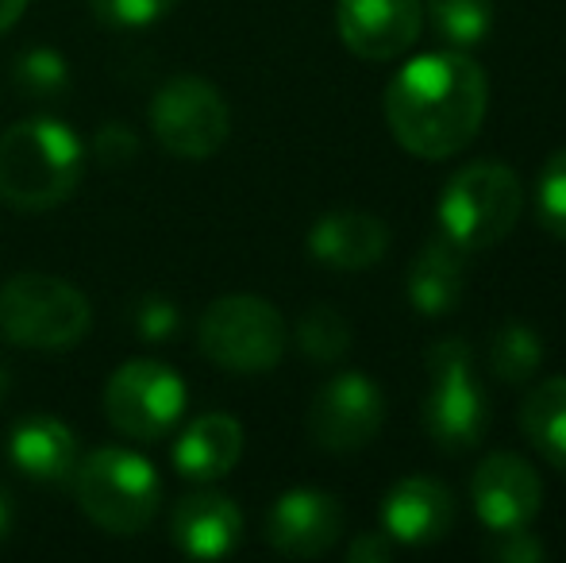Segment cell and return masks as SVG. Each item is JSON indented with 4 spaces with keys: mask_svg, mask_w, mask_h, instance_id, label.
Here are the masks:
<instances>
[{
    "mask_svg": "<svg viewBox=\"0 0 566 563\" xmlns=\"http://www.w3.org/2000/svg\"><path fill=\"white\" fill-rule=\"evenodd\" d=\"M490 108L485 70L467 51H432L405 62L386 90V124L409 155L440 163L482 132Z\"/></svg>",
    "mask_w": 566,
    "mask_h": 563,
    "instance_id": "obj_1",
    "label": "cell"
},
{
    "mask_svg": "<svg viewBox=\"0 0 566 563\" xmlns=\"http://www.w3.org/2000/svg\"><path fill=\"white\" fill-rule=\"evenodd\" d=\"M85 174V147L74 128L35 116L0 136V201L20 212H46L74 197Z\"/></svg>",
    "mask_w": 566,
    "mask_h": 563,
    "instance_id": "obj_2",
    "label": "cell"
},
{
    "mask_svg": "<svg viewBox=\"0 0 566 563\" xmlns=\"http://www.w3.org/2000/svg\"><path fill=\"white\" fill-rule=\"evenodd\" d=\"M77 505L97 529L113 536H135L155 521L163 482L150 459L127 448H97L74 467Z\"/></svg>",
    "mask_w": 566,
    "mask_h": 563,
    "instance_id": "obj_3",
    "label": "cell"
},
{
    "mask_svg": "<svg viewBox=\"0 0 566 563\" xmlns=\"http://www.w3.org/2000/svg\"><path fill=\"white\" fill-rule=\"evenodd\" d=\"M93 309L74 282L54 274H15L0 285V336L35 352H70L90 336Z\"/></svg>",
    "mask_w": 566,
    "mask_h": 563,
    "instance_id": "obj_4",
    "label": "cell"
},
{
    "mask_svg": "<svg viewBox=\"0 0 566 563\" xmlns=\"http://www.w3.org/2000/svg\"><path fill=\"white\" fill-rule=\"evenodd\" d=\"M524 209L521 178L497 158L470 163L451 174L440 197L443 236L459 243L467 256L490 251L516 228Z\"/></svg>",
    "mask_w": 566,
    "mask_h": 563,
    "instance_id": "obj_5",
    "label": "cell"
},
{
    "mask_svg": "<svg viewBox=\"0 0 566 563\" xmlns=\"http://www.w3.org/2000/svg\"><path fill=\"white\" fill-rule=\"evenodd\" d=\"M285 321L266 298L254 293H231L205 309L197 324V344L205 359L235 375H259L282 363L285 355Z\"/></svg>",
    "mask_w": 566,
    "mask_h": 563,
    "instance_id": "obj_6",
    "label": "cell"
},
{
    "mask_svg": "<svg viewBox=\"0 0 566 563\" xmlns=\"http://www.w3.org/2000/svg\"><path fill=\"white\" fill-rule=\"evenodd\" d=\"M490 425L485 394L474 378V359L462 340H443L428 355L424 428L440 451H470Z\"/></svg>",
    "mask_w": 566,
    "mask_h": 563,
    "instance_id": "obj_7",
    "label": "cell"
},
{
    "mask_svg": "<svg viewBox=\"0 0 566 563\" xmlns=\"http://www.w3.org/2000/svg\"><path fill=\"white\" fill-rule=\"evenodd\" d=\"M150 132L174 158L201 163L228 143L231 113L224 93L193 74H178L150 101Z\"/></svg>",
    "mask_w": 566,
    "mask_h": 563,
    "instance_id": "obj_8",
    "label": "cell"
},
{
    "mask_svg": "<svg viewBox=\"0 0 566 563\" xmlns=\"http://www.w3.org/2000/svg\"><path fill=\"white\" fill-rule=\"evenodd\" d=\"M189 390L174 367L158 359H132L113 371L105 386V414L119 436L158 440L186 414Z\"/></svg>",
    "mask_w": 566,
    "mask_h": 563,
    "instance_id": "obj_9",
    "label": "cell"
},
{
    "mask_svg": "<svg viewBox=\"0 0 566 563\" xmlns=\"http://www.w3.org/2000/svg\"><path fill=\"white\" fill-rule=\"evenodd\" d=\"M386 421V398L363 371H347L324 383L308 406V432L324 451H358Z\"/></svg>",
    "mask_w": 566,
    "mask_h": 563,
    "instance_id": "obj_10",
    "label": "cell"
},
{
    "mask_svg": "<svg viewBox=\"0 0 566 563\" xmlns=\"http://www.w3.org/2000/svg\"><path fill=\"white\" fill-rule=\"evenodd\" d=\"M470 502L490 533L528 529L544 505V482L528 459L513 456V451H493L474 471Z\"/></svg>",
    "mask_w": 566,
    "mask_h": 563,
    "instance_id": "obj_11",
    "label": "cell"
},
{
    "mask_svg": "<svg viewBox=\"0 0 566 563\" xmlns=\"http://www.w3.org/2000/svg\"><path fill=\"white\" fill-rule=\"evenodd\" d=\"M424 23L420 0H339L336 28L350 54L366 62H389L412 51Z\"/></svg>",
    "mask_w": 566,
    "mask_h": 563,
    "instance_id": "obj_12",
    "label": "cell"
},
{
    "mask_svg": "<svg viewBox=\"0 0 566 563\" xmlns=\"http://www.w3.org/2000/svg\"><path fill=\"white\" fill-rule=\"evenodd\" d=\"M343 510L332 494L313 487L285 490L266 518V541L290 560H316L339 541Z\"/></svg>",
    "mask_w": 566,
    "mask_h": 563,
    "instance_id": "obj_13",
    "label": "cell"
},
{
    "mask_svg": "<svg viewBox=\"0 0 566 563\" xmlns=\"http://www.w3.org/2000/svg\"><path fill=\"white\" fill-rule=\"evenodd\" d=\"M454 525V498L443 482L424 479V475H409L401 479L381 502V529L394 536L397 544L409 549H424V544H440Z\"/></svg>",
    "mask_w": 566,
    "mask_h": 563,
    "instance_id": "obj_14",
    "label": "cell"
},
{
    "mask_svg": "<svg viewBox=\"0 0 566 563\" xmlns=\"http://www.w3.org/2000/svg\"><path fill=\"white\" fill-rule=\"evenodd\" d=\"M170 536L186 556L193 560H224L235 552L243 536V513L228 494H189L178 502L170 521Z\"/></svg>",
    "mask_w": 566,
    "mask_h": 563,
    "instance_id": "obj_15",
    "label": "cell"
},
{
    "mask_svg": "<svg viewBox=\"0 0 566 563\" xmlns=\"http://www.w3.org/2000/svg\"><path fill=\"white\" fill-rule=\"evenodd\" d=\"M308 251L316 263L336 267V271H366L381 263V256L389 251V228L370 212L339 209L313 225Z\"/></svg>",
    "mask_w": 566,
    "mask_h": 563,
    "instance_id": "obj_16",
    "label": "cell"
},
{
    "mask_svg": "<svg viewBox=\"0 0 566 563\" xmlns=\"http://www.w3.org/2000/svg\"><path fill=\"white\" fill-rule=\"evenodd\" d=\"M8 459L35 482H62L77 467V440L70 425L51 414H31L8 436Z\"/></svg>",
    "mask_w": 566,
    "mask_h": 563,
    "instance_id": "obj_17",
    "label": "cell"
},
{
    "mask_svg": "<svg viewBox=\"0 0 566 563\" xmlns=\"http://www.w3.org/2000/svg\"><path fill=\"white\" fill-rule=\"evenodd\" d=\"M243 456V425L228 414H201L174 444V467L186 479L212 482L235 471Z\"/></svg>",
    "mask_w": 566,
    "mask_h": 563,
    "instance_id": "obj_18",
    "label": "cell"
},
{
    "mask_svg": "<svg viewBox=\"0 0 566 563\" xmlns=\"http://www.w3.org/2000/svg\"><path fill=\"white\" fill-rule=\"evenodd\" d=\"M467 285V251L448 236L432 240L409 267V305L420 316H443L459 305Z\"/></svg>",
    "mask_w": 566,
    "mask_h": 563,
    "instance_id": "obj_19",
    "label": "cell"
},
{
    "mask_svg": "<svg viewBox=\"0 0 566 563\" xmlns=\"http://www.w3.org/2000/svg\"><path fill=\"white\" fill-rule=\"evenodd\" d=\"M521 428L528 444L555 467L566 471V378H547L524 398Z\"/></svg>",
    "mask_w": 566,
    "mask_h": 563,
    "instance_id": "obj_20",
    "label": "cell"
},
{
    "mask_svg": "<svg viewBox=\"0 0 566 563\" xmlns=\"http://www.w3.org/2000/svg\"><path fill=\"white\" fill-rule=\"evenodd\" d=\"M544 363V340L521 321H509L490 340V371L501 383H528Z\"/></svg>",
    "mask_w": 566,
    "mask_h": 563,
    "instance_id": "obj_21",
    "label": "cell"
},
{
    "mask_svg": "<svg viewBox=\"0 0 566 563\" xmlns=\"http://www.w3.org/2000/svg\"><path fill=\"white\" fill-rule=\"evenodd\" d=\"M428 12L440 39L454 51L485 43L493 28V0H428Z\"/></svg>",
    "mask_w": 566,
    "mask_h": 563,
    "instance_id": "obj_22",
    "label": "cell"
},
{
    "mask_svg": "<svg viewBox=\"0 0 566 563\" xmlns=\"http://www.w3.org/2000/svg\"><path fill=\"white\" fill-rule=\"evenodd\" d=\"M297 344L308 359L316 363H336L347 355L350 347V324L343 321L339 309L332 305H313L297 324Z\"/></svg>",
    "mask_w": 566,
    "mask_h": 563,
    "instance_id": "obj_23",
    "label": "cell"
},
{
    "mask_svg": "<svg viewBox=\"0 0 566 563\" xmlns=\"http://www.w3.org/2000/svg\"><path fill=\"white\" fill-rule=\"evenodd\" d=\"M15 82L23 85V93H35V97H59L70 85V66L59 51L35 46L15 62Z\"/></svg>",
    "mask_w": 566,
    "mask_h": 563,
    "instance_id": "obj_24",
    "label": "cell"
},
{
    "mask_svg": "<svg viewBox=\"0 0 566 563\" xmlns=\"http://www.w3.org/2000/svg\"><path fill=\"white\" fill-rule=\"evenodd\" d=\"M536 212H539V225H544L547 232L566 240V147L555 150V155L544 163V170H539Z\"/></svg>",
    "mask_w": 566,
    "mask_h": 563,
    "instance_id": "obj_25",
    "label": "cell"
},
{
    "mask_svg": "<svg viewBox=\"0 0 566 563\" xmlns=\"http://www.w3.org/2000/svg\"><path fill=\"white\" fill-rule=\"evenodd\" d=\"M90 8L108 28L139 31V28H150V23L166 20V15L178 8V0H90Z\"/></svg>",
    "mask_w": 566,
    "mask_h": 563,
    "instance_id": "obj_26",
    "label": "cell"
},
{
    "mask_svg": "<svg viewBox=\"0 0 566 563\" xmlns=\"http://www.w3.org/2000/svg\"><path fill=\"white\" fill-rule=\"evenodd\" d=\"M485 556H493L501 563H536V560H547V549L528 529H505V533H493V541L485 544Z\"/></svg>",
    "mask_w": 566,
    "mask_h": 563,
    "instance_id": "obj_27",
    "label": "cell"
},
{
    "mask_svg": "<svg viewBox=\"0 0 566 563\" xmlns=\"http://www.w3.org/2000/svg\"><path fill=\"white\" fill-rule=\"evenodd\" d=\"M135 329H139L147 340H166L174 329H178V309H174L166 298H147L139 305V313H135Z\"/></svg>",
    "mask_w": 566,
    "mask_h": 563,
    "instance_id": "obj_28",
    "label": "cell"
},
{
    "mask_svg": "<svg viewBox=\"0 0 566 563\" xmlns=\"http://www.w3.org/2000/svg\"><path fill=\"white\" fill-rule=\"evenodd\" d=\"M139 155V139L132 136V128L124 124H108V128L97 132V158L105 166H124Z\"/></svg>",
    "mask_w": 566,
    "mask_h": 563,
    "instance_id": "obj_29",
    "label": "cell"
},
{
    "mask_svg": "<svg viewBox=\"0 0 566 563\" xmlns=\"http://www.w3.org/2000/svg\"><path fill=\"white\" fill-rule=\"evenodd\" d=\"M394 536L381 529V533H363L355 544L347 549V560L350 563H386V560H394Z\"/></svg>",
    "mask_w": 566,
    "mask_h": 563,
    "instance_id": "obj_30",
    "label": "cell"
},
{
    "mask_svg": "<svg viewBox=\"0 0 566 563\" xmlns=\"http://www.w3.org/2000/svg\"><path fill=\"white\" fill-rule=\"evenodd\" d=\"M23 12H28V0H0V31L15 28Z\"/></svg>",
    "mask_w": 566,
    "mask_h": 563,
    "instance_id": "obj_31",
    "label": "cell"
},
{
    "mask_svg": "<svg viewBox=\"0 0 566 563\" xmlns=\"http://www.w3.org/2000/svg\"><path fill=\"white\" fill-rule=\"evenodd\" d=\"M8 525H12V510H8V494H0V541H4Z\"/></svg>",
    "mask_w": 566,
    "mask_h": 563,
    "instance_id": "obj_32",
    "label": "cell"
},
{
    "mask_svg": "<svg viewBox=\"0 0 566 563\" xmlns=\"http://www.w3.org/2000/svg\"><path fill=\"white\" fill-rule=\"evenodd\" d=\"M4 394H8V371L0 367V398H4Z\"/></svg>",
    "mask_w": 566,
    "mask_h": 563,
    "instance_id": "obj_33",
    "label": "cell"
}]
</instances>
